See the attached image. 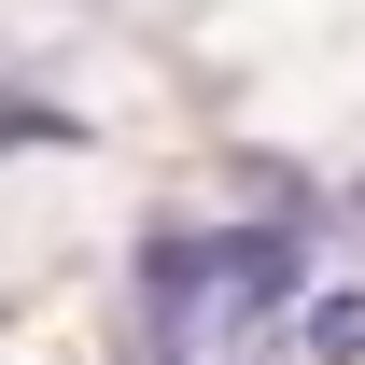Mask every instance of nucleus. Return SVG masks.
Masks as SVG:
<instances>
[{
    "label": "nucleus",
    "mask_w": 365,
    "mask_h": 365,
    "mask_svg": "<svg viewBox=\"0 0 365 365\" xmlns=\"http://www.w3.org/2000/svg\"><path fill=\"white\" fill-rule=\"evenodd\" d=\"M309 365H365V281H337V295H309Z\"/></svg>",
    "instance_id": "2"
},
{
    "label": "nucleus",
    "mask_w": 365,
    "mask_h": 365,
    "mask_svg": "<svg viewBox=\"0 0 365 365\" xmlns=\"http://www.w3.org/2000/svg\"><path fill=\"white\" fill-rule=\"evenodd\" d=\"M281 309H309V253H295V225L211 239V351H253Z\"/></svg>",
    "instance_id": "1"
}]
</instances>
